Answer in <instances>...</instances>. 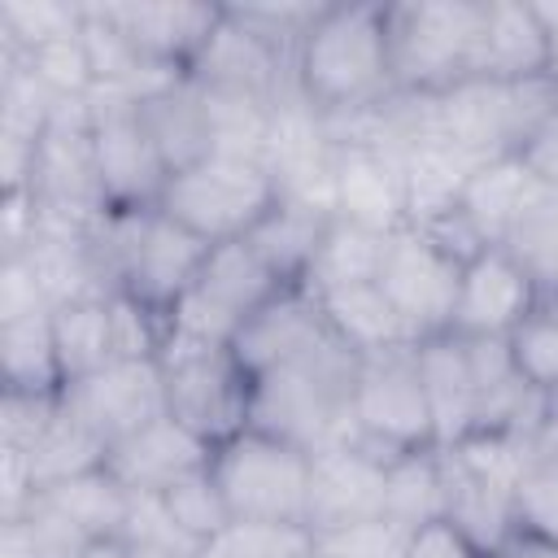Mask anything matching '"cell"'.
<instances>
[{
	"label": "cell",
	"instance_id": "obj_1",
	"mask_svg": "<svg viewBox=\"0 0 558 558\" xmlns=\"http://www.w3.org/2000/svg\"><path fill=\"white\" fill-rule=\"evenodd\" d=\"M292 74L305 105L323 118H353L384 105L397 92L388 65V4L323 0L318 17L301 35Z\"/></svg>",
	"mask_w": 558,
	"mask_h": 558
},
{
	"label": "cell",
	"instance_id": "obj_2",
	"mask_svg": "<svg viewBox=\"0 0 558 558\" xmlns=\"http://www.w3.org/2000/svg\"><path fill=\"white\" fill-rule=\"evenodd\" d=\"M357 362L336 336L314 344L310 353L266 371L253 379L248 397V423L266 427L301 449H323L336 440H349V401H353V379Z\"/></svg>",
	"mask_w": 558,
	"mask_h": 558
},
{
	"label": "cell",
	"instance_id": "obj_3",
	"mask_svg": "<svg viewBox=\"0 0 558 558\" xmlns=\"http://www.w3.org/2000/svg\"><path fill=\"white\" fill-rule=\"evenodd\" d=\"M484 0H397L388 4V65L401 96H440L480 78Z\"/></svg>",
	"mask_w": 558,
	"mask_h": 558
},
{
	"label": "cell",
	"instance_id": "obj_4",
	"mask_svg": "<svg viewBox=\"0 0 558 558\" xmlns=\"http://www.w3.org/2000/svg\"><path fill=\"white\" fill-rule=\"evenodd\" d=\"M432 126L445 144H453L471 166L493 157H523L532 135L558 109V78H466L440 96H427Z\"/></svg>",
	"mask_w": 558,
	"mask_h": 558
},
{
	"label": "cell",
	"instance_id": "obj_5",
	"mask_svg": "<svg viewBox=\"0 0 558 558\" xmlns=\"http://www.w3.org/2000/svg\"><path fill=\"white\" fill-rule=\"evenodd\" d=\"M209 475L231 510V523H296L310 506V449L266 432L240 427L214 445Z\"/></svg>",
	"mask_w": 558,
	"mask_h": 558
},
{
	"label": "cell",
	"instance_id": "obj_6",
	"mask_svg": "<svg viewBox=\"0 0 558 558\" xmlns=\"http://www.w3.org/2000/svg\"><path fill=\"white\" fill-rule=\"evenodd\" d=\"M279 205V179L262 157L209 153L187 170H174L157 209L196 231L205 244L244 240Z\"/></svg>",
	"mask_w": 558,
	"mask_h": 558
},
{
	"label": "cell",
	"instance_id": "obj_7",
	"mask_svg": "<svg viewBox=\"0 0 558 558\" xmlns=\"http://www.w3.org/2000/svg\"><path fill=\"white\" fill-rule=\"evenodd\" d=\"M418 344L375 353L357 362L353 379V401H349V440L366 445L379 458L414 453V449H436V427L418 375Z\"/></svg>",
	"mask_w": 558,
	"mask_h": 558
},
{
	"label": "cell",
	"instance_id": "obj_8",
	"mask_svg": "<svg viewBox=\"0 0 558 558\" xmlns=\"http://www.w3.org/2000/svg\"><path fill=\"white\" fill-rule=\"evenodd\" d=\"M157 362L166 375V414L170 418H179L183 427H192L209 445L248 427L253 379L231 349L166 340Z\"/></svg>",
	"mask_w": 558,
	"mask_h": 558
},
{
	"label": "cell",
	"instance_id": "obj_9",
	"mask_svg": "<svg viewBox=\"0 0 558 558\" xmlns=\"http://www.w3.org/2000/svg\"><path fill=\"white\" fill-rule=\"evenodd\" d=\"M92 109V153H96V179L105 209H148L161 201V187L170 170L161 166L140 100L118 87H96L87 96Z\"/></svg>",
	"mask_w": 558,
	"mask_h": 558
},
{
	"label": "cell",
	"instance_id": "obj_10",
	"mask_svg": "<svg viewBox=\"0 0 558 558\" xmlns=\"http://www.w3.org/2000/svg\"><path fill=\"white\" fill-rule=\"evenodd\" d=\"M458 279L462 262L440 253L423 231L401 227L388 235L384 266H379V288L414 331V340L445 336L453 327V301H458Z\"/></svg>",
	"mask_w": 558,
	"mask_h": 558
},
{
	"label": "cell",
	"instance_id": "obj_11",
	"mask_svg": "<svg viewBox=\"0 0 558 558\" xmlns=\"http://www.w3.org/2000/svg\"><path fill=\"white\" fill-rule=\"evenodd\" d=\"M61 401L105 440V449H113L118 440L166 414V375L157 357L109 362L96 375L65 384Z\"/></svg>",
	"mask_w": 558,
	"mask_h": 558
},
{
	"label": "cell",
	"instance_id": "obj_12",
	"mask_svg": "<svg viewBox=\"0 0 558 558\" xmlns=\"http://www.w3.org/2000/svg\"><path fill=\"white\" fill-rule=\"evenodd\" d=\"M187 78L196 87H205V92L248 96V100H262V105H279L283 96H296L292 57H283L279 48H270L266 39H257L244 22H235L227 13V4H222L218 31L201 48V57L187 70Z\"/></svg>",
	"mask_w": 558,
	"mask_h": 558
},
{
	"label": "cell",
	"instance_id": "obj_13",
	"mask_svg": "<svg viewBox=\"0 0 558 558\" xmlns=\"http://www.w3.org/2000/svg\"><path fill=\"white\" fill-rule=\"evenodd\" d=\"M388 458L371 453L357 440H336L310 453V506L305 527L327 532L384 514Z\"/></svg>",
	"mask_w": 558,
	"mask_h": 558
},
{
	"label": "cell",
	"instance_id": "obj_14",
	"mask_svg": "<svg viewBox=\"0 0 558 558\" xmlns=\"http://www.w3.org/2000/svg\"><path fill=\"white\" fill-rule=\"evenodd\" d=\"M541 288L506 248H484L462 266L453 301V336L462 340H510V331L536 310Z\"/></svg>",
	"mask_w": 558,
	"mask_h": 558
},
{
	"label": "cell",
	"instance_id": "obj_15",
	"mask_svg": "<svg viewBox=\"0 0 558 558\" xmlns=\"http://www.w3.org/2000/svg\"><path fill=\"white\" fill-rule=\"evenodd\" d=\"M122 35L126 44L174 74H187L201 57V48L209 44V35L222 22V4H187V0H105L96 4Z\"/></svg>",
	"mask_w": 558,
	"mask_h": 558
},
{
	"label": "cell",
	"instance_id": "obj_16",
	"mask_svg": "<svg viewBox=\"0 0 558 558\" xmlns=\"http://www.w3.org/2000/svg\"><path fill=\"white\" fill-rule=\"evenodd\" d=\"M331 218H349V222L384 231V235L401 231L405 227L401 161L371 144H336Z\"/></svg>",
	"mask_w": 558,
	"mask_h": 558
},
{
	"label": "cell",
	"instance_id": "obj_17",
	"mask_svg": "<svg viewBox=\"0 0 558 558\" xmlns=\"http://www.w3.org/2000/svg\"><path fill=\"white\" fill-rule=\"evenodd\" d=\"M214 445L205 436H196L192 427H183L179 418L161 414L148 427H140L135 436L118 440L105 458V466L131 488V493H166L187 475L209 471Z\"/></svg>",
	"mask_w": 558,
	"mask_h": 558
},
{
	"label": "cell",
	"instance_id": "obj_18",
	"mask_svg": "<svg viewBox=\"0 0 558 558\" xmlns=\"http://www.w3.org/2000/svg\"><path fill=\"white\" fill-rule=\"evenodd\" d=\"M331 336L327 318H323V305L310 288H288L279 292L270 305H262L235 336L231 353L240 357V366L248 371V379L310 353L314 344H323Z\"/></svg>",
	"mask_w": 558,
	"mask_h": 558
},
{
	"label": "cell",
	"instance_id": "obj_19",
	"mask_svg": "<svg viewBox=\"0 0 558 558\" xmlns=\"http://www.w3.org/2000/svg\"><path fill=\"white\" fill-rule=\"evenodd\" d=\"M549 74V35L536 4L523 0H484V39H480V78L523 83Z\"/></svg>",
	"mask_w": 558,
	"mask_h": 558
},
{
	"label": "cell",
	"instance_id": "obj_20",
	"mask_svg": "<svg viewBox=\"0 0 558 558\" xmlns=\"http://www.w3.org/2000/svg\"><path fill=\"white\" fill-rule=\"evenodd\" d=\"M418 375L436 427V445H458L475 432V375H471V353L466 340L445 331L432 340H418Z\"/></svg>",
	"mask_w": 558,
	"mask_h": 558
},
{
	"label": "cell",
	"instance_id": "obj_21",
	"mask_svg": "<svg viewBox=\"0 0 558 558\" xmlns=\"http://www.w3.org/2000/svg\"><path fill=\"white\" fill-rule=\"evenodd\" d=\"M314 296L323 305V318H327L331 336L353 357H375V353H392V349L418 344L414 331L405 327V318L397 314V305L384 296L379 283H353V288L314 292Z\"/></svg>",
	"mask_w": 558,
	"mask_h": 558
},
{
	"label": "cell",
	"instance_id": "obj_22",
	"mask_svg": "<svg viewBox=\"0 0 558 558\" xmlns=\"http://www.w3.org/2000/svg\"><path fill=\"white\" fill-rule=\"evenodd\" d=\"M140 118H144V131H148V140H153V148H157V157H161V166L170 174L187 170V166H196L201 157L214 153L205 96L187 74L174 78L170 87L144 96L140 100Z\"/></svg>",
	"mask_w": 558,
	"mask_h": 558
},
{
	"label": "cell",
	"instance_id": "obj_23",
	"mask_svg": "<svg viewBox=\"0 0 558 558\" xmlns=\"http://www.w3.org/2000/svg\"><path fill=\"white\" fill-rule=\"evenodd\" d=\"M205 301H214L227 318H235L240 327L262 310L270 305L279 292H288V283L257 257V248L248 240H222V244H209V257L192 283Z\"/></svg>",
	"mask_w": 558,
	"mask_h": 558
},
{
	"label": "cell",
	"instance_id": "obj_24",
	"mask_svg": "<svg viewBox=\"0 0 558 558\" xmlns=\"http://www.w3.org/2000/svg\"><path fill=\"white\" fill-rule=\"evenodd\" d=\"M327 222H331V214L279 196V205H275L244 240L257 248V257H262L288 288H305V275H310V266H314V253H318V244H323Z\"/></svg>",
	"mask_w": 558,
	"mask_h": 558
},
{
	"label": "cell",
	"instance_id": "obj_25",
	"mask_svg": "<svg viewBox=\"0 0 558 558\" xmlns=\"http://www.w3.org/2000/svg\"><path fill=\"white\" fill-rule=\"evenodd\" d=\"M532 183H536V174L527 170L523 157H493V161L471 170L458 209L475 222L484 244H501L510 222H514V214H519V205H523V196L532 192Z\"/></svg>",
	"mask_w": 558,
	"mask_h": 558
},
{
	"label": "cell",
	"instance_id": "obj_26",
	"mask_svg": "<svg viewBox=\"0 0 558 558\" xmlns=\"http://www.w3.org/2000/svg\"><path fill=\"white\" fill-rule=\"evenodd\" d=\"M497 248H506L527 270L541 296H558V187L536 179Z\"/></svg>",
	"mask_w": 558,
	"mask_h": 558
},
{
	"label": "cell",
	"instance_id": "obj_27",
	"mask_svg": "<svg viewBox=\"0 0 558 558\" xmlns=\"http://www.w3.org/2000/svg\"><path fill=\"white\" fill-rule=\"evenodd\" d=\"M384 248L388 235L357 227L349 218H331L323 231V244L314 253V266L305 275L310 292H336V288H353V283H375L379 266H384Z\"/></svg>",
	"mask_w": 558,
	"mask_h": 558
},
{
	"label": "cell",
	"instance_id": "obj_28",
	"mask_svg": "<svg viewBox=\"0 0 558 558\" xmlns=\"http://www.w3.org/2000/svg\"><path fill=\"white\" fill-rule=\"evenodd\" d=\"M52 344L61 362V379H87L100 366L118 362L113 357V323H109V292L105 296H83L70 305L52 310Z\"/></svg>",
	"mask_w": 558,
	"mask_h": 558
},
{
	"label": "cell",
	"instance_id": "obj_29",
	"mask_svg": "<svg viewBox=\"0 0 558 558\" xmlns=\"http://www.w3.org/2000/svg\"><path fill=\"white\" fill-rule=\"evenodd\" d=\"M0 379L9 392H39V397H57L65 388L52 344V314L0 323Z\"/></svg>",
	"mask_w": 558,
	"mask_h": 558
},
{
	"label": "cell",
	"instance_id": "obj_30",
	"mask_svg": "<svg viewBox=\"0 0 558 558\" xmlns=\"http://www.w3.org/2000/svg\"><path fill=\"white\" fill-rule=\"evenodd\" d=\"M44 501L52 510H61L87 541L96 536H122L126 527V510H131V488L109 471V466H96V471H83L74 480H61L52 488H39Z\"/></svg>",
	"mask_w": 558,
	"mask_h": 558
},
{
	"label": "cell",
	"instance_id": "obj_31",
	"mask_svg": "<svg viewBox=\"0 0 558 558\" xmlns=\"http://www.w3.org/2000/svg\"><path fill=\"white\" fill-rule=\"evenodd\" d=\"M384 514L401 527H423L445 519V462L436 449H414L388 458V488H384Z\"/></svg>",
	"mask_w": 558,
	"mask_h": 558
},
{
	"label": "cell",
	"instance_id": "obj_32",
	"mask_svg": "<svg viewBox=\"0 0 558 558\" xmlns=\"http://www.w3.org/2000/svg\"><path fill=\"white\" fill-rule=\"evenodd\" d=\"M105 458H109L105 440H100L65 401L57 405L52 423L44 427V436L26 449V462H31L39 488H52V484L74 480V475H83V471H96V466H105Z\"/></svg>",
	"mask_w": 558,
	"mask_h": 558
},
{
	"label": "cell",
	"instance_id": "obj_33",
	"mask_svg": "<svg viewBox=\"0 0 558 558\" xmlns=\"http://www.w3.org/2000/svg\"><path fill=\"white\" fill-rule=\"evenodd\" d=\"M506 344H510L519 375L549 405H558V296H541L536 310L510 331Z\"/></svg>",
	"mask_w": 558,
	"mask_h": 558
},
{
	"label": "cell",
	"instance_id": "obj_34",
	"mask_svg": "<svg viewBox=\"0 0 558 558\" xmlns=\"http://www.w3.org/2000/svg\"><path fill=\"white\" fill-rule=\"evenodd\" d=\"M78 26H83V4H61V0H4L0 4V48L17 57L61 35H74Z\"/></svg>",
	"mask_w": 558,
	"mask_h": 558
},
{
	"label": "cell",
	"instance_id": "obj_35",
	"mask_svg": "<svg viewBox=\"0 0 558 558\" xmlns=\"http://www.w3.org/2000/svg\"><path fill=\"white\" fill-rule=\"evenodd\" d=\"M410 527L397 519H362L327 532H310V558H405Z\"/></svg>",
	"mask_w": 558,
	"mask_h": 558
},
{
	"label": "cell",
	"instance_id": "obj_36",
	"mask_svg": "<svg viewBox=\"0 0 558 558\" xmlns=\"http://www.w3.org/2000/svg\"><path fill=\"white\" fill-rule=\"evenodd\" d=\"M201 558H310V527L296 523H227Z\"/></svg>",
	"mask_w": 558,
	"mask_h": 558
},
{
	"label": "cell",
	"instance_id": "obj_37",
	"mask_svg": "<svg viewBox=\"0 0 558 558\" xmlns=\"http://www.w3.org/2000/svg\"><path fill=\"white\" fill-rule=\"evenodd\" d=\"M83 31V26H78ZM61 35L35 52H26V70L57 96V100H87L96 92V74H92V61H87V48H83V35Z\"/></svg>",
	"mask_w": 558,
	"mask_h": 558
},
{
	"label": "cell",
	"instance_id": "obj_38",
	"mask_svg": "<svg viewBox=\"0 0 558 558\" xmlns=\"http://www.w3.org/2000/svg\"><path fill=\"white\" fill-rule=\"evenodd\" d=\"M514 506H519V527L558 541V427L532 453V462L519 480Z\"/></svg>",
	"mask_w": 558,
	"mask_h": 558
},
{
	"label": "cell",
	"instance_id": "obj_39",
	"mask_svg": "<svg viewBox=\"0 0 558 558\" xmlns=\"http://www.w3.org/2000/svg\"><path fill=\"white\" fill-rule=\"evenodd\" d=\"M161 501L174 514V523L183 527V536H192L201 549L231 523V510H227V501H222V493H218V484H214L209 471L179 480L174 488L161 493Z\"/></svg>",
	"mask_w": 558,
	"mask_h": 558
},
{
	"label": "cell",
	"instance_id": "obj_40",
	"mask_svg": "<svg viewBox=\"0 0 558 558\" xmlns=\"http://www.w3.org/2000/svg\"><path fill=\"white\" fill-rule=\"evenodd\" d=\"M323 0H257V4H227V13L235 22H244L257 39H266L270 48H279L283 57L296 61V48H301V35L310 31V22L318 17Z\"/></svg>",
	"mask_w": 558,
	"mask_h": 558
},
{
	"label": "cell",
	"instance_id": "obj_41",
	"mask_svg": "<svg viewBox=\"0 0 558 558\" xmlns=\"http://www.w3.org/2000/svg\"><path fill=\"white\" fill-rule=\"evenodd\" d=\"M122 541L135 549H174V554H201V545L192 536H183V527L174 523V514L166 510L161 493H131V510H126V527Z\"/></svg>",
	"mask_w": 558,
	"mask_h": 558
},
{
	"label": "cell",
	"instance_id": "obj_42",
	"mask_svg": "<svg viewBox=\"0 0 558 558\" xmlns=\"http://www.w3.org/2000/svg\"><path fill=\"white\" fill-rule=\"evenodd\" d=\"M35 314H52L48 296L39 292L35 270L26 266V257H4L0 262V323L35 318Z\"/></svg>",
	"mask_w": 558,
	"mask_h": 558
},
{
	"label": "cell",
	"instance_id": "obj_43",
	"mask_svg": "<svg viewBox=\"0 0 558 558\" xmlns=\"http://www.w3.org/2000/svg\"><path fill=\"white\" fill-rule=\"evenodd\" d=\"M405 558H484V549L458 523L436 519V523H423V527L410 532Z\"/></svg>",
	"mask_w": 558,
	"mask_h": 558
},
{
	"label": "cell",
	"instance_id": "obj_44",
	"mask_svg": "<svg viewBox=\"0 0 558 558\" xmlns=\"http://www.w3.org/2000/svg\"><path fill=\"white\" fill-rule=\"evenodd\" d=\"M523 161H527V170H532L541 183L558 187V109H554L549 122L532 135V144L523 148Z\"/></svg>",
	"mask_w": 558,
	"mask_h": 558
},
{
	"label": "cell",
	"instance_id": "obj_45",
	"mask_svg": "<svg viewBox=\"0 0 558 558\" xmlns=\"http://www.w3.org/2000/svg\"><path fill=\"white\" fill-rule=\"evenodd\" d=\"M484 558H558V541L541 536V532H527V527H514L501 545H493Z\"/></svg>",
	"mask_w": 558,
	"mask_h": 558
},
{
	"label": "cell",
	"instance_id": "obj_46",
	"mask_svg": "<svg viewBox=\"0 0 558 558\" xmlns=\"http://www.w3.org/2000/svg\"><path fill=\"white\" fill-rule=\"evenodd\" d=\"M78 558H135V554L122 536H96V541H87V549Z\"/></svg>",
	"mask_w": 558,
	"mask_h": 558
},
{
	"label": "cell",
	"instance_id": "obj_47",
	"mask_svg": "<svg viewBox=\"0 0 558 558\" xmlns=\"http://www.w3.org/2000/svg\"><path fill=\"white\" fill-rule=\"evenodd\" d=\"M536 9H541V22H545V35H549V74L558 78V0H545Z\"/></svg>",
	"mask_w": 558,
	"mask_h": 558
},
{
	"label": "cell",
	"instance_id": "obj_48",
	"mask_svg": "<svg viewBox=\"0 0 558 558\" xmlns=\"http://www.w3.org/2000/svg\"><path fill=\"white\" fill-rule=\"evenodd\" d=\"M131 554H135V558H201V554H174V549H135V545H131Z\"/></svg>",
	"mask_w": 558,
	"mask_h": 558
}]
</instances>
